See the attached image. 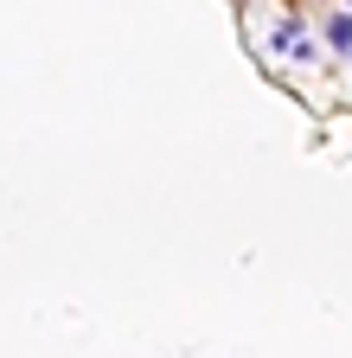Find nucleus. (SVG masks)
<instances>
[{"instance_id":"obj_1","label":"nucleus","mask_w":352,"mask_h":358,"mask_svg":"<svg viewBox=\"0 0 352 358\" xmlns=\"http://www.w3.org/2000/svg\"><path fill=\"white\" fill-rule=\"evenodd\" d=\"M269 52L288 58V64H314V58H321V45L307 38V26L288 13V20H276V32H269Z\"/></svg>"},{"instance_id":"obj_2","label":"nucleus","mask_w":352,"mask_h":358,"mask_svg":"<svg viewBox=\"0 0 352 358\" xmlns=\"http://www.w3.org/2000/svg\"><path fill=\"white\" fill-rule=\"evenodd\" d=\"M327 52L352 58V13H327Z\"/></svg>"},{"instance_id":"obj_3","label":"nucleus","mask_w":352,"mask_h":358,"mask_svg":"<svg viewBox=\"0 0 352 358\" xmlns=\"http://www.w3.org/2000/svg\"><path fill=\"white\" fill-rule=\"evenodd\" d=\"M346 13H352V0H346Z\"/></svg>"}]
</instances>
